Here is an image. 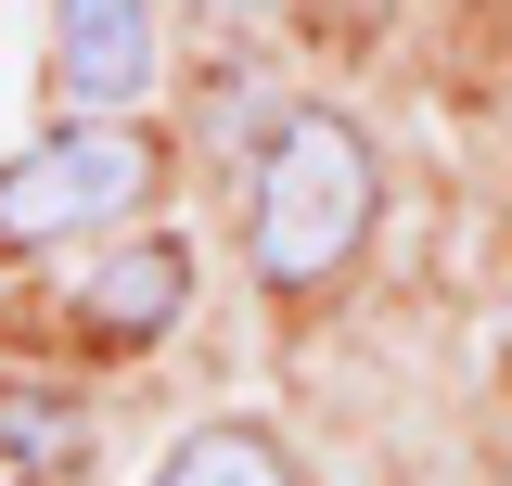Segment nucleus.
Segmentation results:
<instances>
[{"label": "nucleus", "mask_w": 512, "mask_h": 486, "mask_svg": "<svg viewBox=\"0 0 512 486\" xmlns=\"http://www.w3.org/2000/svg\"><path fill=\"white\" fill-rule=\"evenodd\" d=\"M77 307H90V333L141 346V333H167V320L192 307V256H180L167 231H154V243H116V256H103V269L77 282Z\"/></svg>", "instance_id": "nucleus-4"}, {"label": "nucleus", "mask_w": 512, "mask_h": 486, "mask_svg": "<svg viewBox=\"0 0 512 486\" xmlns=\"http://www.w3.org/2000/svg\"><path fill=\"white\" fill-rule=\"evenodd\" d=\"M52 90L77 116H116L154 90V0H64L52 13Z\"/></svg>", "instance_id": "nucleus-3"}, {"label": "nucleus", "mask_w": 512, "mask_h": 486, "mask_svg": "<svg viewBox=\"0 0 512 486\" xmlns=\"http://www.w3.org/2000/svg\"><path fill=\"white\" fill-rule=\"evenodd\" d=\"M154 486H295V461H282L256 423H205V435L167 448V474H154Z\"/></svg>", "instance_id": "nucleus-5"}, {"label": "nucleus", "mask_w": 512, "mask_h": 486, "mask_svg": "<svg viewBox=\"0 0 512 486\" xmlns=\"http://www.w3.org/2000/svg\"><path fill=\"white\" fill-rule=\"evenodd\" d=\"M205 13H218V26H244V13H269V0H205Z\"/></svg>", "instance_id": "nucleus-7"}, {"label": "nucleus", "mask_w": 512, "mask_h": 486, "mask_svg": "<svg viewBox=\"0 0 512 486\" xmlns=\"http://www.w3.org/2000/svg\"><path fill=\"white\" fill-rule=\"evenodd\" d=\"M0 448H13L26 474H64V461L90 448V423H77V410H39V397H0Z\"/></svg>", "instance_id": "nucleus-6"}, {"label": "nucleus", "mask_w": 512, "mask_h": 486, "mask_svg": "<svg viewBox=\"0 0 512 486\" xmlns=\"http://www.w3.org/2000/svg\"><path fill=\"white\" fill-rule=\"evenodd\" d=\"M141 192H154V154H141L116 116H77V128H52L39 154L0 167V243H13V256L77 243V231H103V218H128Z\"/></svg>", "instance_id": "nucleus-2"}, {"label": "nucleus", "mask_w": 512, "mask_h": 486, "mask_svg": "<svg viewBox=\"0 0 512 486\" xmlns=\"http://www.w3.org/2000/svg\"><path fill=\"white\" fill-rule=\"evenodd\" d=\"M372 205H384V167H372L359 128L346 116H282L269 154H256V192H244L256 282H282V295L333 282V269L359 256V231H372Z\"/></svg>", "instance_id": "nucleus-1"}]
</instances>
